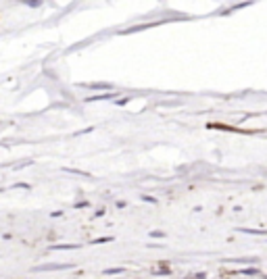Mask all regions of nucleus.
I'll use <instances>...</instances> for the list:
<instances>
[{"instance_id": "f257e3e1", "label": "nucleus", "mask_w": 267, "mask_h": 279, "mask_svg": "<svg viewBox=\"0 0 267 279\" xmlns=\"http://www.w3.org/2000/svg\"><path fill=\"white\" fill-rule=\"evenodd\" d=\"M69 264H42V267H36V271H59V269H67Z\"/></svg>"}]
</instances>
